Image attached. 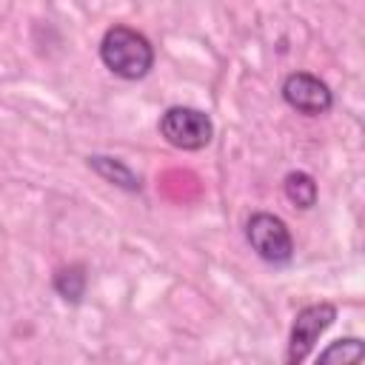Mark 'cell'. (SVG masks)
Listing matches in <instances>:
<instances>
[{"label":"cell","mask_w":365,"mask_h":365,"mask_svg":"<svg viewBox=\"0 0 365 365\" xmlns=\"http://www.w3.org/2000/svg\"><path fill=\"white\" fill-rule=\"evenodd\" d=\"M88 165H91L103 180H108V182H114V185H120V188H125V191H140V177H137L125 163H120V160H114V157H100V154H94V157H88Z\"/></svg>","instance_id":"obj_6"},{"label":"cell","mask_w":365,"mask_h":365,"mask_svg":"<svg viewBox=\"0 0 365 365\" xmlns=\"http://www.w3.org/2000/svg\"><path fill=\"white\" fill-rule=\"evenodd\" d=\"M245 237H248V245L257 251L259 259L265 262H274V265H282L291 259L294 254V240H291V231L285 228V222L268 211H257L248 217L245 222Z\"/></svg>","instance_id":"obj_3"},{"label":"cell","mask_w":365,"mask_h":365,"mask_svg":"<svg viewBox=\"0 0 365 365\" xmlns=\"http://www.w3.org/2000/svg\"><path fill=\"white\" fill-rule=\"evenodd\" d=\"M160 134L165 137L168 145L182 148V151H200L211 143L214 137V125L208 120V114H202L200 108H188V106H171L163 117H160Z\"/></svg>","instance_id":"obj_2"},{"label":"cell","mask_w":365,"mask_h":365,"mask_svg":"<svg viewBox=\"0 0 365 365\" xmlns=\"http://www.w3.org/2000/svg\"><path fill=\"white\" fill-rule=\"evenodd\" d=\"M282 188H285L288 202H294L297 208L308 211L311 205H317V182H314L311 174H305V171H291V174L285 177V182H282Z\"/></svg>","instance_id":"obj_7"},{"label":"cell","mask_w":365,"mask_h":365,"mask_svg":"<svg viewBox=\"0 0 365 365\" xmlns=\"http://www.w3.org/2000/svg\"><path fill=\"white\" fill-rule=\"evenodd\" d=\"M54 291L66 299V302H80L83 291H86V268L83 265H71L57 271L54 277Z\"/></svg>","instance_id":"obj_8"},{"label":"cell","mask_w":365,"mask_h":365,"mask_svg":"<svg viewBox=\"0 0 365 365\" xmlns=\"http://www.w3.org/2000/svg\"><path fill=\"white\" fill-rule=\"evenodd\" d=\"M362 354H365L362 351V342L354 339V336H348V339H336L325 351H319L317 362H322V365H331V362H359Z\"/></svg>","instance_id":"obj_9"},{"label":"cell","mask_w":365,"mask_h":365,"mask_svg":"<svg viewBox=\"0 0 365 365\" xmlns=\"http://www.w3.org/2000/svg\"><path fill=\"white\" fill-rule=\"evenodd\" d=\"M100 60L117 77L140 80L148 74V68L154 63V48L145 34H140L128 26H114L100 40Z\"/></svg>","instance_id":"obj_1"},{"label":"cell","mask_w":365,"mask_h":365,"mask_svg":"<svg viewBox=\"0 0 365 365\" xmlns=\"http://www.w3.org/2000/svg\"><path fill=\"white\" fill-rule=\"evenodd\" d=\"M336 319V308L331 302H314V305H305L294 325H291V336H288V354L285 359L291 365L297 362H305L317 345V339L331 328V322Z\"/></svg>","instance_id":"obj_4"},{"label":"cell","mask_w":365,"mask_h":365,"mask_svg":"<svg viewBox=\"0 0 365 365\" xmlns=\"http://www.w3.org/2000/svg\"><path fill=\"white\" fill-rule=\"evenodd\" d=\"M282 100L294 111L308 114V117H319V114H325L334 106V97H331L328 86L319 77L305 74V71H294V74L285 77V83H282Z\"/></svg>","instance_id":"obj_5"}]
</instances>
